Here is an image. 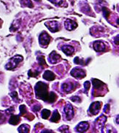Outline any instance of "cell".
<instances>
[{
    "instance_id": "f1b7e54d",
    "label": "cell",
    "mask_w": 119,
    "mask_h": 133,
    "mask_svg": "<svg viewBox=\"0 0 119 133\" xmlns=\"http://www.w3.org/2000/svg\"><path fill=\"white\" fill-rule=\"evenodd\" d=\"M71 100H72V101H73V102H77V101H79V102H80V98L79 97L74 96V97H72V98H71Z\"/></svg>"
},
{
    "instance_id": "4316f807",
    "label": "cell",
    "mask_w": 119,
    "mask_h": 133,
    "mask_svg": "<svg viewBox=\"0 0 119 133\" xmlns=\"http://www.w3.org/2000/svg\"><path fill=\"white\" fill-rule=\"evenodd\" d=\"M91 87V83L89 82H85L84 83V87H85V93H88V91L89 90Z\"/></svg>"
},
{
    "instance_id": "5bb4252c",
    "label": "cell",
    "mask_w": 119,
    "mask_h": 133,
    "mask_svg": "<svg viewBox=\"0 0 119 133\" xmlns=\"http://www.w3.org/2000/svg\"><path fill=\"white\" fill-rule=\"evenodd\" d=\"M43 79H45L47 81H53L56 79V75L54 74L51 71H45L43 74Z\"/></svg>"
},
{
    "instance_id": "7a4b0ae2",
    "label": "cell",
    "mask_w": 119,
    "mask_h": 133,
    "mask_svg": "<svg viewBox=\"0 0 119 133\" xmlns=\"http://www.w3.org/2000/svg\"><path fill=\"white\" fill-rule=\"evenodd\" d=\"M23 60V57L21 55H16L14 57H13L12 58L10 59L9 62L6 64L5 68L8 70H13V68H15L17 66V65L19 64V63H21Z\"/></svg>"
},
{
    "instance_id": "d4e9b609",
    "label": "cell",
    "mask_w": 119,
    "mask_h": 133,
    "mask_svg": "<svg viewBox=\"0 0 119 133\" xmlns=\"http://www.w3.org/2000/svg\"><path fill=\"white\" fill-rule=\"evenodd\" d=\"M19 109H20V114H21V115H24L25 114H26V112H27L26 108V106L24 105L20 106Z\"/></svg>"
},
{
    "instance_id": "8fae6325",
    "label": "cell",
    "mask_w": 119,
    "mask_h": 133,
    "mask_svg": "<svg viewBox=\"0 0 119 133\" xmlns=\"http://www.w3.org/2000/svg\"><path fill=\"white\" fill-rule=\"evenodd\" d=\"M61 58V57L55 51H53L49 55V61L53 64H55V63H57L58 62H59Z\"/></svg>"
},
{
    "instance_id": "ac0fdd59",
    "label": "cell",
    "mask_w": 119,
    "mask_h": 133,
    "mask_svg": "<svg viewBox=\"0 0 119 133\" xmlns=\"http://www.w3.org/2000/svg\"><path fill=\"white\" fill-rule=\"evenodd\" d=\"M60 118H61V116H60L59 113L58 112L57 110H55L53 114V116L51 118V121L52 122H58L60 120Z\"/></svg>"
},
{
    "instance_id": "ffe728a7",
    "label": "cell",
    "mask_w": 119,
    "mask_h": 133,
    "mask_svg": "<svg viewBox=\"0 0 119 133\" xmlns=\"http://www.w3.org/2000/svg\"><path fill=\"white\" fill-rule=\"evenodd\" d=\"M51 111L48 110V109H43L41 112V116H42V118L44 119H47L48 117H50L51 115Z\"/></svg>"
},
{
    "instance_id": "ba28073f",
    "label": "cell",
    "mask_w": 119,
    "mask_h": 133,
    "mask_svg": "<svg viewBox=\"0 0 119 133\" xmlns=\"http://www.w3.org/2000/svg\"><path fill=\"white\" fill-rule=\"evenodd\" d=\"M107 121V117L104 115H101L96 120V127L97 130H100L103 129V127L104 125V123Z\"/></svg>"
},
{
    "instance_id": "1f68e13d",
    "label": "cell",
    "mask_w": 119,
    "mask_h": 133,
    "mask_svg": "<svg viewBox=\"0 0 119 133\" xmlns=\"http://www.w3.org/2000/svg\"><path fill=\"white\" fill-rule=\"evenodd\" d=\"M115 43L118 45V36H116L115 38Z\"/></svg>"
},
{
    "instance_id": "83f0119b",
    "label": "cell",
    "mask_w": 119,
    "mask_h": 133,
    "mask_svg": "<svg viewBox=\"0 0 119 133\" xmlns=\"http://www.w3.org/2000/svg\"><path fill=\"white\" fill-rule=\"evenodd\" d=\"M10 96L14 99V100H18V94L16 92H13L12 93H10Z\"/></svg>"
},
{
    "instance_id": "52a82bcc",
    "label": "cell",
    "mask_w": 119,
    "mask_h": 133,
    "mask_svg": "<svg viewBox=\"0 0 119 133\" xmlns=\"http://www.w3.org/2000/svg\"><path fill=\"white\" fill-rule=\"evenodd\" d=\"M101 105L102 103L100 102H94L91 104L90 108H89V111L91 112V114L93 115H96L99 110L101 109Z\"/></svg>"
},
{
    "instance_id": "4fadbf2b",
    "label": "cell",
    "mask_w": 119,
    "mask_h": 133,
    "mask_svg": "<svg viewBox=\"0 0 119 133\" xmlns=\"http://www.w3.org/2000/svg\"><path fill=\"white\" fill-rule=\"evenodd\" d=\"M93 47H94V49L95 51L96 52H102L105 50V45L102 42L100 41H97V42H95L93 44Z\"/></svg>"
},
{
    "instance_id": "603a6c76",
    "label": "cell",
    "mask_w": 119,
    "mask_h": 133,
    "mask_svg": "<svg viewBox=\"0 0 119 133\" xmlns=\"http://www.w3.org/2000/svg\"><path fill=\"white\" fill-rule=\"evenodd\" d=\"M21 2L26 7H29L30 8L33 7V4H32L31 0H21Z\"/></svg>"
},
{
    "instance_id": "484cf974",
    "label": "cell",
    "mask_w": 119,
    "mask_h": 133,
    "mask_svg": "<svg viewBox=\"0 0 119 133\" xmlns=\"http://www.w3.org/2000/svg\"><path fill=\"white\" fill-rule=\"evenodd\" d=\"M48 1H50L51 3L59 6H61L63 3V0H48Z\"/></svg>"
},
{
    "instance_id": "7402d4cb",
    "label": "cell",
    "mask_w": 119,
    "mask_h": 133,
    "mask_svg": "<svg viewBox=\"0 0 119 133\" xmlns=\"http://www.w3.org/2000/svg\"><path fill=\"white\" fill-rule=\"evenodd\" d=\"M74 62H75V63H76V64H77V65H83V66H85V65H86V64H88V63H85L83 60L80 59L78 57L75 58Z\"/></svg>"
},
{
    "instance_id": "4dcf8cb0",
    "label": "cell",
    "mask_w": 119,
    "mask_h": 133,
    "mask_svg": "<svg viewBox=\"0 0 119 133\" xmlns=\"http://www.w3.org/2000/svg\"><path fill=\"white\" fill-rule=\"evenodd\" d=\"M40 108H41L40 106H34L33 109L34 110V111H38L40 109Z\"/></svg>"
},
{
    "instance_id": "f546056e",
    "label": "cell",
    "mask_w": 119,
    "mask_h": 133,
    "mask_svg": "<svg viewBox=\"0 0 119 133\" xmlns=\"http://www.w3.org/2000/svg\"><path fill=\"white\" fill-rule=\"evenodd\" d=\"M109 111H110V106L109 105H106L104 108V111L107 114V113H109Z\"/></svg>"
},
{
    "instance_id": "9a60e30c",
    "label": "cell",
    "mask_w": 119,
    "mask_h": 133,
    "mask_svg": "<svg viewBox=\"0 0 119 133\" xmlns=\"http://www.w3.org/2000/svg\"><path fill=\"white\" fill-rule=\"evenodd\" d=\"M62 51L67 55H71L73 54V52H75V49L73 47L70 46V45H64L61 47Z\"/></svg>"
},
{
    "instance_id": "cb8c5ba5",
    "label": "cell",
    "mask_w": 119,
    "mask_h": 133,
    "mask_svg": "<svg viewBox=\"0 0 119 133\" xmlns=\"http://www.w3.org/2000/svg\"><path fill=\"white\" fill-rule=\"evenodd\" d=\"M102 11H103V15L104 17L106 18V19H108L109 15H110V11L109 9L106 7H102Z\"/></svg>"
},
{
    "instance_id": "3957f363",
    "label": "cell",
    "mask_w": 119,
    "mask_h": 133,
    "mask_svg": "<svg viewBox=\"0 0 119 133\" xmlns=\"http://www.w3.org/2000/svg\"><path fill=\"white\" fill-rule=\"evenodd\" d=\"M39 42H40V44L42 47H47L49 44V43L51 42V37H50V36L48 35V33L43 32L40 35Z\"/></svg>"
},
{
    "instance_id": "8992f818",
    "label": "cell",
    "mask_w": 119,
    "mask_h": 133,
    "mask_svg": "<svg viewBox=\"0 0 119 133\" xmlns=\"http://www.w3.org/2000/svg\"><path fill=\"white\" fill-rule=\"evenodd\" d=\"M45 25L51 32H56V31H59V23L57 21H55V20L46 22Z\"/></svg>"
},
{
    "instance_id": "836d02e7",
    "label": "cell",
    "mask_w": 119,
    "mask_h": 133,
    "mask_svg": "<svg viewBox=\"0 0 119 133\" xmlns=\"http://www.w3.org/2000/svg\"><path fill=\"white\" fill-rule=\"evenodd\" d=\"M116 124H118V116L116 117Z\"/></svg>"
},
{
    "instance_id": "5b68a950",
    "label": "cell",
    "mask_w": 119,
    "mask_h": 133,
    "mask_svg": "<svg viewBox=\"0 0 119 133\" xmlns=\"http://www.w3.org/2000/svg\"><path fill=\"white\" fill-rule=\"evenodd\" d=\"M64 114L66 115V118L67 120H71L74 117L73 108H72V106L69 103H67L64 107Z\"/></svg>"
},
{
    "instance_id": "9c48e42d",
    "label": "cell",
    "mask_w": 119,
    "mask_h": 133,
    "mask_svg": "<svg viewBox=\"0 0 119 133\" xmlns=\"http://www.w3.org/2000/svg\"><path fill=\"white\" fill-rule=\"evenodd\" d=\"M64 26H65V28L67 30L72 31V30L75 29L77 27V23L76 22L70 20V19H67L64 22Z\"/></svg>"
},
{
    "instance_id": "277c9868",
    "label": "cell",
    "mask_w": 119,
    "mask_h": 133,
    "mask_svg": "<svg viewBox=\"0 0 119 133\" xmlns=\"http://www.w3.org/2000/svg\"><path fill=\"white\" fill-rule=\"evenodd\" d=\"M71 75L77 79H81L85 76V71L80 68H75L71 71Z\"/></svg>"
},
{
    "instance_id": "30bf717a",
    "label": "cell",
    "mask_w": 119,
    "mask_h": 133,
    "mask_svg": "<svg viewBox=\"0 0 119 133\" xmlns=\"http://www.w3.org/2000/svg\"><path fill=\"white\" fill-rule=\"evenodd\" d=\"M88 128H89V125L88 124V122H82L77 125L75 130L77 133H83V132H85Z\"/></svg>"
},
{
    "instance_id": "2e32d148",
    "label": "cell",
    "mask_w": 119,
    "mask_h": 133,
    "mask_svg": "<svg viewBox=\"0 0 119 133\" xmlns=\"http://www.w3.org/2000/svg\"><path fill=\"white\" fill-rule=\"evenodd\" d=\"M21 121V118H20V116L19 115H14L13 114L10 118V120H9V123L10 125H18Z\"/></svg>"
},
{
    "instance_id": "e0dca14e",
    "label": "cell",
    "mask_w": 119,
    "mask_h": 133,
    "mask_svg": "<svg viewBox=\"0 0 119 133\" xmlns=\"http://www.w3.org/2000/svg\"><path fill=\"white\" fill-rule=\"evenodd\" d=\"M92 84L94 85V88L95 90H102V87L104 86V84L96 79H92Z\"/></svg>"
},
{
    "instance_id": "44dd1931",
    "label": "cell",
    "mask_w": 119,
    "mask_h": 133,
    "mask_svg": "<svg viewBox=\"0 0 119 133\" xmlns=\"http://www.w3.org/2000/svg\"><path fill=\"white\" fill-rule=\"evenodd\" d=\"M37 60L39 61V64L42 66V68H45V67L47 66V64L45 63V57L41 55V56H39L37 58Z\"/></svg>"
},
{
    "instance_id": "6da1fadb",
    "label": "cell",
    "mask_w": 119,
    "mask_h": 133,
    "mask_svg": "<svg viewBox=\"0 0 119 133\" xmlns=\"http://www.w3.org/2000/svg\"><path fill=\"white\" fill-rule=\"evenodd\" d=\"M34 89H35V93L37 98L45 102L53 103L56 101L57 98L56 95L53 92H48V86L46 84L40 82L35 85Z\"/></svg>"
},
{
    "instance_id": "e575fe53",
    "label": "cell",
    "mask_w": 119,
    "mask_h": 133,
    "mask_svg": "<svg viewBox=\"0 0 119 133\" xmlns=\"http://www.w3.org/2000/svg\"><path fill=\"white\" fill-rule=\"evenodd\" d=\"M35 1H40V0H35Z\"/></svg>"
},
{
    "instance_id": "d6986e66",
    "label": "cell",
    "mask_w": 119,
    "mask_h": 133,
    "mask_svg": "<svg viewBox=\"0 0 119 133\" xmlns=\"http://www.w3.org/2000/svg\"><path fill=\"white\" fill-rule=\"evenodd\" d=\"M29 129H30V127H29V125H22L18 127V132H19V133H26L29 132Z\"/></svg>"
},
{
    "instance_id": "7c38bea8",
    "label": "cell",
    "mask_w": 119,
    "mask_h": 133,
    "mask_svg": "<svg viewBox=\"0 0 119 133\" xmlns=\"http://www.w3.org/2000/svg\"><path fill=\"white\" fill-rule=\"evenodd\" d=\"M75 87V84L74 82H66L62 84V89L65 92H70L74 90Z\"/></svg>"
},
{
    "instance_id": "d6a6232c",
    "label": "cell",
    "mask_w": 119,
    "mask_h": 133,
    "mask_svg": "<svg viewBox=\"0 0 119 133\" xmlns=\"http://www.w3.org/2000/svg\"><path fill=\"white\" fill-rule=\"evenodd\" d=\"M42 133H53V131H50V130H48V131H45V130H43Z\"/></svg>"
}]
</instances>
